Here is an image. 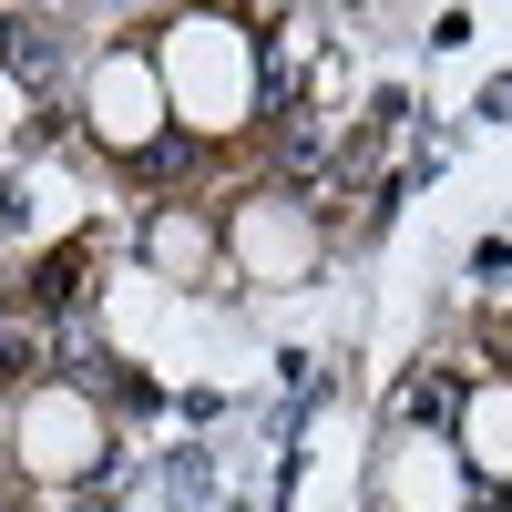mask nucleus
<instances>
[{"label":"nucleus","mask_w":512,"mask_h":512,"mask_svg":"<svg viewBox=\"0 0 512 512\" xmlns=\"http://www.w3.org/2000/svg\"><path fill=\"white\" fill-rule=\"evenodd\" d=\"M451 410V379H410V390H400V420H441Z\"/></svg>","instance_id":"f03ea898"},{"label":"nucleus","mask_w":512,"mask_h":512,"mask_svg":"<svg viewBox=\"0 0 512 512\" xmlns=\"http://www.w3.org/2000/svg\"><path fill=\"white\" fill-rule=\"evenodd\" d=\"M185 164H195V144H185V134H164V144L144 154V175H185Z\"/></svg>","instance_id":"7ed1b4c3"},{"label":"nucleus","mask_w":512,"mask_h":512,"mask_svg":"<svg viewBox=\"0 0 512 512\" xmlns=\"http://www.w3.org/2000/svg\"><path fill=\"white\" fill-rule=\"evenodd\" d=\"M21 379H31V349L11 338V349H0V390H21Z\"/></svg>","instance_id":"20e7f679"},{"label":"nucleus","mask_w":512,"mask_h":512,"mask_svg":"<svg viewBox=\"0 0 512 512\" xmlns=\"http://www.w3.org/2000/svg\"><path fill=\"white\" fill-rule=\"evenodd\" d=\"M31 297H41V308H72V297H82V256H52V267L31 277Z\"/></svg>","instance_id":"f257e3e1"}]
</instances>
